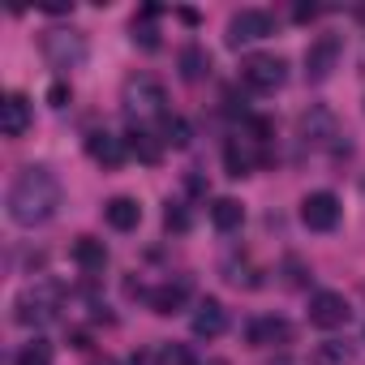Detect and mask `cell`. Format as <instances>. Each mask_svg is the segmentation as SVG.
<instances>
[{"mask_svg":"<svg viewBox=\"0 0 365 365\" xmlns=\"http://www.w3.org/2000/svg\"><path fill=\"white\" fill-rule=\"evenodd\" d=\"M297 133L305 138V142H327V138H335V116L327 112V108H309L301 120H297Z\"/></svg>","mask_w":365,"mask_h":365,"instance_id":"obj_14","label":"cell"},{"mask_svg":"<svg viewBox=\"0 0 365 365\" xmlns=\"http://www.w3.org/2000/svg\"><path fill=\"white\" fill-rule=\"evenodd\" d=\"M159 365H194L190 348H180V344H163L159 348Z\"/></svg>","mask_w":365,"mask_h":365,"instance_id":"obj_26","label":"cell"},{"mask_svg":"<svg viewBox=\"0 0 365 365\" xmlns=\"http://www.w3.org/2000/svg\"><path fill=\"white\" fill-rule=\"evenodd\" d=\"M224 279L232 284V288H258V271L250 267V262H224Z\"/></svg>","mask_w":365,"mask_h":365,"instance_id":"obj_24","label":"cell"},{"mask_svg":"<svg viewBox=\"0 0 365 365\" xmlns=\"http://www.w3.org/2000/svg\"><path fill=\"white\" fill-rule=\"evenodd\" d=\"M61 309V284L52 279H39V284H26L18 297H14V322L18 327H48Z\"/></svg>","mask_w":365,"mask_h":365,"instance_id":"obj_2","label":"cell"},{"mask_svg":"<svg viewBox=\"0 0 365 365\" xmlns=\"http://www.w3.org/2000/svg\"><path fill=\"white\" fill-rule=\"evenodd\" d=\"M254 142L258 138H245V133H237V138L224 142V168H228V176H250L258 168V146Z\"/></svg>","mask_w":365,"mask_h":365,"instance_id":"obj_11","label":"cell"},{"mask_svg":"<svg viewBox=\"0 0 365 365\" xmlns=\"http://www.w3.org/2000/svg\"><path fill=\"white\" fill-rule=\"evenodd\" d=\"M292 339V327L284 318H258L250 322V344L254 348H275V344H288Z\"/></svg>","mask_w":365,"mask_h":365,"instance_id":"obj_16","label":"cell"},{"mask_svg":"<svg viewBox=\"0 0 365 365\" xmlns=\"http://www.w3.org/2000/svg\"><path fill=\"white\" fill-rule=\"evenodd\" d=\"M14 365H52V344H43V339H31L22 352H18V361Z\"/></svg>","mask_w":365,"mask_h":365,"instance_id":"obj_25","label":"cell"},{"mask_svg":"<svg viewBox=\"0 0 365 365\" xmlns=\"http://www.w3.org/2000/svg\"><path fill=\"white\" fill-rule=\"evenodd\" d=\"M301 224H305L309 232H331V228L339 224V198L327 194V190L305 194V198H301Z\"/></svg>","mask_w":365,"mask_h":365,"instance_id":"obj_7","label":"cell"},{"mask_svg":"<svg viewBox=\"0 0 365 365\" xmlns=\"http://www.w3.org/2000/svg\"><path fill=\"white\" fill-rule=\"evenodd\" d=\"M5 207H9V220L18 228H39L61 207V180L48 168H26V172H18V180L9 185Z\"/></svg>","mask_w":365,"mask_h":365,"instance_id":"obj_1","label":"cell"},{"mask_svg":"<svg viewBox=\"0 0 365 365\" xmlns=\"http://www.w3.org/2000/svg\"><path fill=\"white\" fill-rule=\"evenodd\" d=\"M65 99H69V86H65V82H56V86L48 91V103H52V108H65Z\"/></svg>","mask_w":365,"mask_h":365,"instance_id":"obj_28","label":"cell"},{"mask_svg":"<svg viewBox=\"0 0 365 365\" xmlns=\"http://www.w3.org/2000/svg\"><path fill=\"white\" fill-rule=\"evenodd\" d=\"M163 224H168V228H176V232H185V228H190V215L180 211V202H168V211H163Z\"/></svg>","mask_w":365,"mask_h":365,"instance_id":"obj_27","label":"cell"},{"mask_svg":"<svg viewBox=\"0 0 365 365\" xmlns=\"http://www.w3.org/2000/svg\"><path fill=\"white\" fill-rule=\"evenodd\" d=\"M241 82L258 95H275L284 82H288V65L279 56H245L241 65Z\"/></svg>","mask_w":365,"mask_h":365,"instance_id":"obj_5","label":"cell"},{"mask_svg":"<svg viewBox=\"0 0 365 365\" xmlns=\"http://www.w3.org/2000/svg\"><path fill=\"white\" fill-rule=\"evenodd\" d=\"M190 138H194V133H190V120H180V116H163V120H159V142H163V146L185 150Z\"/></svg>","mask_w":365,"mask_h":365,"instance_id":"obj_22","label":"cell"},{"mask_svg":"<svg viewBox=\"0 0 365 365\" xmlns=\"http://www.w3.org/2000/svg\"><path fill=\"white\" fill-rule=\"evenodd\" d=\"M48 14H73V5H65V0H52V5H43Z\"/></svg>","mask_w":365,"mask_h":365,"instance_id":"obj_30","label":"cell"},{"mask_svg":"<svg viewBox=\"0 0 365 365\" xmlns=\"http://www.w3.org/2000/svg\"><path fill=\"white\" fill-rule=\"evenodd\" d=\"M31 129V99L26 95H5L0 99V133L5 138H22Z\"/></svg>","mask_w":365,"mask_h":365,"instance_id":"obj_12","label":"cell"},{"mask_svg":"<svg viewBox=\"0 0 365 365\" xmlns=\"http://www.w3.org/2000/svg\"><path fill=\"white\" fill-rule=\"evenodd\" d=\"M43 56H48L52 69H78V65L86 61V35L56 26V31L43 35Z\"/></svg>","mask_w":365,"mask_h":365,"instance_id":"obj_4","label":"cell"},{"mask_svg":"<svg viewBox=\"0 0 365 365\" xmlns=\"http://www.w3.org/2000/svg\"><path fill=\"white\" fill-rule=\"evenodd\" d=\"M129 365H155V356L150 352H138V356H129Z\"/></svg>","mask_w":365,"mask_h":365,"instance_id":"obj_31","label":"cell"},{"mask_svg":"<svg viewBox=\"0 0 365 365\" xmlns=\"http://www.w3.org/2000/svg\"><path fill=\"white\" fill-rule=\"evenodd\" d=\"M95 365H112V361H95Z\"/></svg>","mask_w":365,"mask_h":365,"instance_id":"obj_32","label":"cell"},{"mask_svg":"<svg viewBox=\"0 0 365 365\" xmlns=\"http://www.w3.org/2000/svg\"><path fill=\"white\" fill-rule=\"evenodd\" d=\"M339 61V35H318L309 48H305V78L309 82H327L331 69Z\"/></svg>","mask_w":365,"mask_h":365,"instance_id":"obj_8","label":"cell"},{"mask_svg":"<svg viewBox=\"0 0 365 365\" xmlns=\"http://www.w3.org/2000/svg\"><path fill=\"white\" fill-rule=\"evenodd\" d=\"M129 155H138L142 163H159L163 159V142L155 138V133H146V129H129Z\"/></svg>","mask_w":365,"mask_h":365,"instance_id":"obj_21","label":"cell"},{"mask_svg":"<svg viewBox=\"0 0 365 365\" xmlns=\"http://www.w3.org/2000/svg\"><path fill=\"white\" fill-rule=\"evenodd\" d=\"M292 18H297V22H314V18H318V5H297Z\"/></svg>","mask_w":365,"mask_h":365,"instance_id":"obj_29","label":"cell"},{"mask_svg":"<svg viewBox=\"0 0 365 365\" xmlns=\"http://www.w3.org/2000/svg\"><path fill=\"white\" fill-rule=\"evenodd\" d=\"M267 35H275V18H271L267 9H241V14H232V22H228V48L258 43V39H267Z\"/></svg>","mask_w":365,"mask_h":365,"instance_id":"obj_6","label":"cell"},{"mask_svg":"<svg viewBox=\"0 0 365 365\" xmlns=\"http://www.w3.org/2000/svg\"><path fill=\"white\" fill-rule=\"evenodd\" d=\"M352 344L348 339H318L309 352V365H352Z\"/></svg>","mask_w":365,"mask_h":365,"instance_id":"obj_18","label":"cell"},{"mask_svg":"<svg viewBox=\"0 0 365 365\" xmlns=\"http://www.w3.org/2000/svg\"><path fill=\"white\" fill-rule=\"evenodd\" d=\"M348 318H352V309H348V301H344L339 292H314V297H309V322H314V327L335 331V327H344Z\"/></svg>","mask_w":365,"mask_h":365,"instance_id":"obj_9","label":"cell"},{"mask_svg":"<svg viewBox=\"0 0 365 365\" xmlns=\"http://www.w3.org/2000/svg\"><path fill=\"white\" fill-rule=\"evenodd\" d=\"M86 155H91L99 168H120V163H125V155H129V142H125V138H116V133L95 129V133L86 138Z\"/></svg>","mask_w":365,"mask_h":365,"instance_id":"obj_10","label":"cell"},{"mask_svg":"<svg viewBox=\"0 0 365 365\" xmlns=\"http://www.w3.org/2000/svg\"><path fill=\"white\" fill-rule=\"evenodd\" d=\"M73 262H78L86 275H103V267H108V245L95 241V237H78V241H73Z\"/></svg>","mask_w":365,"mask_h":365,"instance_id":"obj_15","label":"cell"},{"mask_svg":"<svg viewBox=\"0 0 365 365\" xmlns=\"http://www.w3.org/2000/svg\"><path fill=\"white\" fill-rule=\"evenodd\" d=\"M207 69H211V56L202 48H185V52H180V78H185V82L207 78Z\"/></svg>","mask_w":365,"mask_h":365,"instance_id":"obj_23","label":"cell"},{"mask_svg":"<svg viewBox=\"0 0 365 365\" xmlns=\"http://www.w3.org/2000/svg\"><path fill=\"white\" fill-rule=\"evenodd\" d=\"M211 224H215L220 232H237V228L245 224V207H241L237 198H215V202H211Z\"/></svg>","mask_w":365,"mask_h":365,"instance_id":"obj_19","label":"cell"},{"mask_svg":"<svg viewBox=\"0 0 365 365\" xmlns=\"http://www.w3.org/2000/svg\"><path fill=\"white\" fill-rule=\"evenodd\" d=\"M103 220H108L116 232H133V228L142 224V207H138L133 198H125V194H120V198H112V202L103 207Z\"/></svg>","mask_w":365,"mask_h":365,"instance_id":"obj_17","label":"cell"},{"mask_svg":"<svg viewBox=\"0 0 365 365\" xmlns=\"http://www.w3.org/2000/svg\"><path fill=\"white\" fill-rule=\"evenodd\" d=\"M185 297H190V288H185V284H159L146 301H150V309H155V314H163V318H168V314H176L180 305H185Z\"/></svg>","mask_w":365,"mask_h":365,"instance_id":"obj_20","label":"cell"},{"mask_svg":"<svg viewBox=\"0 0 365 365\" xmlns=\"http://www.w3.org/2000/svg\"><path fill=\"white\" fill-rule=\"evenodd\" d=\"M224 327H228V309H224L215 297L198 301V309H194V318H190V331H194L198 339H215V335H224Z\"/></svg>","mask_w":365,"mask_h":365,"instance_id":"obj_13","label":"cell"},{"mask_svg":"<svg viewBox=\"0 0 365 365\" xmlns=\"http://www.w3.org/2000/svg\"><path fill=\"white\" fill-rule=\"evenodd\" d=\"M120 103H125V112L138 116V120H146V116H159V120H163L168 91H163L159 78H150V73H133V78H125V86H120Z\"/></svg>","mask_w":365,"mask_h":365,"instance_id":"obj_3","label":"cell"},{"mask_svg":"<svg viewBox=\"0 0 365 365\" xmlns=\"http://www.w3.org/2000/svg\"><path fill=\"white\" fill-rule=\"evenodd\" d=\"M215 365H224V361H215Z\"/></svg>","mask_w":365,"mask_h":365,"instance_id":"obj_33","label":"cell"}]
</instances>
